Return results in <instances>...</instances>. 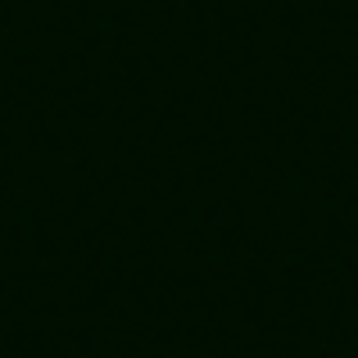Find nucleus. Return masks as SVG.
Returning <instances> with one entry per match:
<instances>
[]
</instances>
